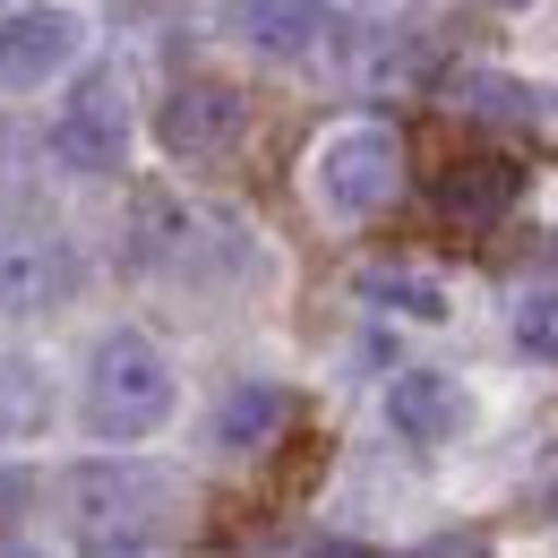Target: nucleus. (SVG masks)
I'll list each match as a JSON object with an SVG mask.
<instances>
[{
  "instance_id": "f257e3e1",
  "label": "nucleus",
  "mask_w": 558,
  "mask_h": 558,
  "mask_svg": "<svg viewBox=\"0 0 558 558\" xmlns=\"http://www.w3.org/2000/svg\"><path fill=\"white\" fill-rule=\"evenodd\" d=\"M172 507H181V489L155 464H77L70 473V515L86 550H146Z\"/></svg>"
},
{
  "instance_id": "f03ea898",
  "label": "nucleus",
  "mask_w": 558,
  "mask_h": 558,
  "mask_svg": "<svg viewBox=\"0 0 558 558\" xmlns=\"http://www.w3.org/2000/svg\"><path fill=\"white\" fill-rule=\"evenodd\" d=\"M163 413H172V361L146 336H104L86 361V429L130 447L146 429H163Z\"/></svg>"
},
{
  "instance_id": "7ed1b4c3",
  "label": "nucleus",
  "mask_w": 558,
  "mask_h": 558,
  "mask_svg": "<svg viewBox=\"0 0 558 558\" xmlns=\"http://www.w3.org/2000/svg\"><path fill=\"white\" fill-rule=\"evenodd\" d=\"M396 181H404V138L378 121H352L310 155V190L327 215H378L396 198Z\"/></svg>"
},
{
  "instance_id": "20e7f679",
  "label": "nucleus",
  "mask_w": 558,
  "mask_h": 558,
  "mask_svg": "<svg viewBox=\"0 0 558 558\" xmlns=\"http://www.w3.org/2000/svg\"><path fill=\"white\" fill-rule=\"evenodd\" d=\"M52 155H61L70 172H86V181L121 172V155H130V86H121V70L77 77L70 112H61V130H52Z\"/></svg>"
},
{
  "instance_id": "39448f33",
  "label": "nucleus",
  "mask_w": 558,
  "mask_h": 558,
  "mask_svg": "<svg viewBox=\"0 0 558 558\" xmlns=\"http://www.w3.org/2000/svg\"><path fill=\"white\" fill-rule=\"evenodd\" d=\"M77 35H86V26H77L70 9H17V17L0 26V86H17V95H26V86H52V77L77 61Z\"/></svg>"
},
{
  "instance_id": "423d86ee",
  "label": "nucleus",
  "mask_w": 558,
  "mask_h": 558,
  "mask_svg": "<svg viewBox=\"0 0 558 558\" xmlns=\"http://www.w3.org/2000/svg\"><path fill=\"white\" fill-rule=\"evenodd\" d=\"M163 146L172 155H190V163H207V155H223V146L241 138V95L232 86H215V77H198V86H181V95H163Z\"/></svg>"
},
{
  "instance_id": "0eeeda50",
  "label": "nucleus",
  "mask_w": 558,
  "mask_h": 558,
  "mask_svg": "<svg viewBox=\"0 0 558 558\" xmlns=\"http://www.w3.org/2000/svg\"><path fill=\"white\" fill-rule=\"evenodd\" d=\"M515 190H524V172H515V155H464V163H447L438 172V215L447 223H464V232H489L498 215L515 207Z\"/></svg>"
},
{
  "instance_id": "6e6552de",
  "label": "nucleus",
  "mask_w": 558,
  "mask_h": 558,
  "mask_svg": "<svg viewBox=\"0 0 558 558\" xmlns=\"http://www.w3.org/2000/svg\"><path fill=\"white\" fill-rule=\"evenodd\" d=\"M464 413H473V404H464V387H456L447 369H404V378L387 387V421H396L413 447H447V438L464 429Z\"/></svg>"
},
{
  "instance_id": "1a4fd4ad",
  "label": "nucleus",
  "mask_w": 558,
  "mask_h": 558,
  "mask_svg": "<svg viewBox=\"0 0 558 558\" xmlns=\"http://www.w3.org/2000/svg\"><path fill=\"white\" fill-rule=\"evenodd\" d=\"M232 35L267 61H301L327 35V0H232Z\"/></svg>"
},
{
  "instance_id": "9d476101",
  "label": "nucleus",
  "mask_w": 558,
  "mask_h": 558,
  "mask_svg": "<svg viewBox=\"0 0 558 558\" xmlns=\"http://www.w3.org/2000/svg\"><path fill=\"white\" fill-rule=\"evenodd\" d=\"M283 387H267V378H241L232 396H223V413H215V447H232V456H258L267 438L283 429Z\"/></svg>"
},
{
  "instance_id": "9b49d317",
  "label": "nucleus",
  "mask_w": 558,
  "mask_h": 558,
  "mask_svg": "<svg viewBox=\"0 0 558 558\" xmlns=\"http://www.w3.org/2000/svg\"><path fill=\"white\" fill-rule=\"evenodd\" d=\"M456 112L464 121H489V130H533V86H515V77H498V70H464L456 77Z\"/></svg>"
},
{
  "instance_id": "f8f14e48",
  "label": "nucleus",
  "mask_w": 558,
  "mask_h": 558,
  "mask_svg": "<svg viewBox=\"0 0 558 558\" xmlns=\"http://www.w3.org/2000/svg\"><path fill=\"white\" fill-rule=\"evenodd\" d=\"M361 301H369V310H396V318H421V327L447 318V283L421 276V267H369V276H361Z\"/></svg>"
},
{
  "instance_id": "ddd939ff",
  "label": "nucleus",
  "mask_w": 558,
  "mask_h": 558,
  "mask_svg": "<svg viewBox=\"0 0 558 558\" xmlns=\"http://www.w3.org/2000/svg\"><path fill=\"white\" fill-rule=\"evenodd\" d=\"M515 344L533 352V361H558V283L515 301Z\"/></svg>"
},
{
  "instance_id": "4468645a",
  "label": "nucleus",
  "mask_w": 558,
  "mask_h": 558,
  "mask_svg": "<svg viewBox=\"0 0 558 558\" xmlns=\"http://www.w3.org/2000/svg\"><path fill=\"white\" fill-rule=\"evenodd\" d=\"M507 9H515V0H507Z\"/></svg>"
}]
</instances>
